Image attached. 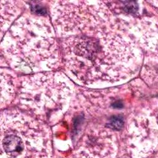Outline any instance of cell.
<instances>
[{"instance_id":"1","label":"cell","mask_w":158,"mask_h":158,"mask_svg":"<svg viewBox=\"0 0 158 158\" xmlns=\"http://www.w3.org/2000/svg\"><path fill=\"white\" fill-rule=\"evenodd\" d=\"M112 16L64 36L62 62L86 85L127 80L140 66L141 53Z\"/></svg>"},{"instance_id":"2","label":"cell","mask_w":158,"mask_h":158,"mask_svg":"<svg viewBox=\"0 0 158 158\" xmlns=\"http://www.w3.org/2000/svg\"><path fill=\"white\" fill-rule=\"evenodd\" d=\"M1 51L12 67L25 72H49L62 63L53 28L40 17L17 20L4 36Z\"/></svg>"},{"instance_id":"3","label":"cell","mask_w":158,"mask_h":158,"mask_svg":"<svg viewBox=\"0 0 158 158\" xmlns=\"http://www.w3.org/2000/svg\"><path fill=\"white\" fill-rule=\"evenodd\" d=\"M73 92L65 75L49 71L23 77L17 99L23 112L43 122H53L67 109Z\"/></svg>"},{"instance_id":"4","label":"cell","mask_w":158,"mask_h":158,"mask_svg":"<svg viewBox=\"0 0 158 158\" xmlns=\"http://www.w3.org/2000/svg\"><path fill=\"white\" fill-rule=\"evenodd\" d=\"M49 129L44 122L18 110L1 114V157L51 156Z\"/></svg>"},{"instance_id":"5","label":"cell","mask_w":158,"mask_h":158,"mask_svg":"<svg viewBox=\"0 0 158 158\" xmlns=\"http://www.w3.org/2000/svg\"><path fill=\"white\" fill-rule=\"evenodd\" d=\"M116 143L112 135L106 130L96 134H89L78 148L79 156L110 157L116 154Z\"/></svg>"},{"instance_id":"6","label":"cell","mask_w":158,"mask_h":158,"mask_svg":"<svg viewBox=\"0 0 158 158\" xmlns=\"http://www.w3.org/2000/svg\"><path fill=\"white\" fill-rule=\"evenodd\" d=\"M17 1H2L1 2V35L9 28L11 23L20 14V7Z\"/></svg>"},{"instance_id":"7","label":"cell","mask_w":158,"mask_h":158,"mask_svg":"<svg viewBox=\"0 0 158 158\" xmlns=\"http://www.w3.org/2000/svg\"><path fill=\"white\" fill-rule=\"evenodd\" d=\"M1 107L3 104L7 105L15 97L16 86L14 78L7 73L1 72Z\"/></svg>"},{"instance_id":"8","label":"cell","mask_w":158,"mask_h":158,"mask_svg":"<svg viewBox=\"0 0 158 158\" xmlns=\"http://www.w3.org/2000/svg\"><path fill=\"white\" fill-rule=\"evenodd\" d=\"M124 125V118L123 117L119 115H115L110 117L109 123L107 124V127L109 128H111L114 130H120L123 127Z\"/></svg>"}]
</instances>
